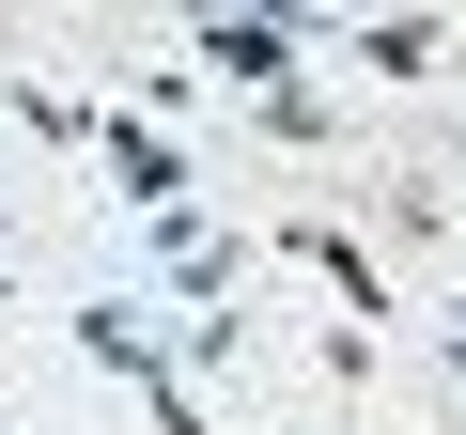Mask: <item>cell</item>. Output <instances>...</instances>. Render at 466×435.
<instances>
[{"label": "cell", "mask_w": 466, "mask_h": 435, "mask_svg": "<svg viewBox=\"0 0 466 435\" xmlns=\"http://www.w3.org/2000/svg\"><path fill=\"white\" fill-rule=\"evenodd\" d=\"M327 32H342V0H296V16H187V78H233V94H280V78H311L327 63Z\"/></svg>", "instance_id": "cell-1"}, {"label": "cell", "mask_w": 466, "mask_h": 435, "mask_svg": "<svg viewBox=\"0 0 466 435\" xmlns=\"http://www.w3.org/2000/svg\"><path fill=\"white\" fill-rule=\"evenodd\" d=\"M265 265V234H233V218L218 202H171V218H140V280L202 327V311H233V280H249Z\"/></svg>", "instance_id": "cell-2"}, {"label": "cell", "mask_w": 466, "mask_h": 435, "mask_svg": "<svg viewBox=\"0 0 466 435\" xmlns=\"http://www.w3.org/2000/svg\"><path fill=\"white\" fill-rule=\"evenodd\" d=\"M265 249H280V265H296V280H311V296H327L342 327H373V342H389V311H404V296H389V265H373V234H358V218L296 202V218H280Z\"/></svg>", "instance_id": "cell-3"}, {"label": "cell", "mask_w": 466, "mask_h": 435, "mask_svg": "<svg viewBox=\"0 0 466 435\" xmlns=\"http://www.w3.org/2000/svg\"><path fill=\"white\" fill-rule=\"evenodd\" d=\"M94 171H109V202H125V218L202 202V140H171V125H140V109H109V125H94Z\"/></svg>", "instance_id": "cell-4"}, {"label": "cell", "mask_w": 466, "mask_h": 435, "mask_svg": "<svg viewBox=\"0 0 466 435\" xmlns=\"http://www.w3.org/2000/svg\"><path fill=\"white\" fill-rule=\"evenodd\" d=\"M327 63H358V78H451L466 47H451V16H342Z\"/></svg>", "instance_id": "cell-5"}, {"label": "cell", "mask_w": 466, "mask_h": 435, "mask_svg": "<svg viewBox=\"0 0 466 435\" xmlns=\"http://www.w3.org/2000/svg\"><path fill=\"white\" fill-rule=\"evenodd\" d=\"M0 125H32L63 171L94 156V125H109V94H63V78H0Z\"/></svg>", "instance_id": "cell-6"}, {"label": "cell", "mask_w": 466, "mask_h": 435, "mask_svg": "<svg viewBox=\"0 0 466 435\" xmlns=\"http://www.w3.org/2000/svg\"><path fill=\"white\" fill-rule=\"evenodd\" d=\"M249 140H265V156H342L358 125H342V94H327V78H280V94L249 109Z\"/></svg>", "instance_id": "cell-7"}, {"label": "cell", "mask_w": 466, "mask_h": 435, "mask_svg": "<svg viewBox=\"0 0 466 435\" xmlns=\"http://www.w3.org/2000/svg\"><path fill=\"white\" fill-rule=\"evenodd\" d=\"M435 404H466V311H435Z\"/></svg>", "instance_id": "cell-8"}, {"label": "cell", "mask_w": 466, "mask_h": 435, "mask_svg": "<svg viewBox=\"0 0 466 435\" xmlns=\"http://www.w3.org/2000/svg\"><path fill=\"white\" fill-rule=\"evenodd\" d=\"M311 435H358V404H342V389H327V420H311Z\"/></svg>", "instance_id": "cell-9"}, {"label": "cell", "mask_w": 466, "mask_h": 435, "mask_svg": "<svg viewBox=\"0 0 466 435\" xmlns=\"http://www.w3.org/2000/svg\"><path fill=\"white\" fill-rule=\"evenodd\" d=\"M0 265H16V187H0Z\"/></svg>", "instance_id": "cell-10"}, {"label": "cell", "mask_w": 466, "mask_h": 435, "mask_svg": "<svg viewBox=\"0 0 466 435\" xmlns=\"http://www.w3.org/2000/svg\"><path fill=\"white\" fill-rule=\"evenodd\" d=\"M451 140H466V125H451Z\"/></svg>", "instance_id": "cell-11"}]
</instances>
